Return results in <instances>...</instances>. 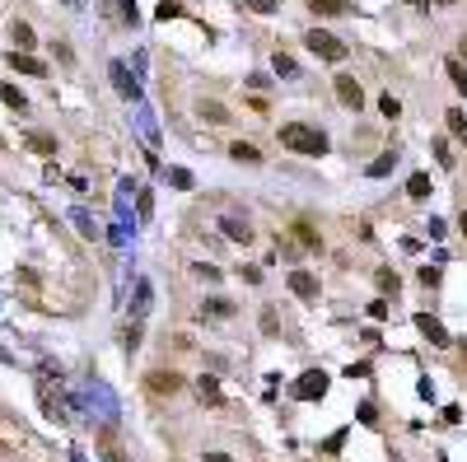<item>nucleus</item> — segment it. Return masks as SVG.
<instances>
[{"instance_id":"1","label":"nucleus","mask_w":467,"mask_h":462,"mask_svg":"<svg viewBox=\"0 0 467 462\" xmlns=\"http://www.w3.org/2000/svg\"><path fill=\"white\" fill-rule=\"evenodd\" d=\"M280 145L295 150V154H327V136L318 131V126H304V122L280 126Z\"/></svg>"},{"instance_id":"2","label":"nucleus","mask_w":467,"mask_h":462,"mask_svg":"<svg viewBox=\"0 0 467 462\" xmlns=\"http://www.w3.org/2000/svg\"><path fill=\"white\" fill-rule=\"evenodd\" d=\"M304 47H309L313 56H323V61H346V52H351V47L337 38V33H327V29L304 33Z\"/></svg>"},{"instance_id":"3","label":"nucleus","mask_w":467,"mask_h":462,"mask_svg":"<svg viewBox=\"0 0 467 462\" xmlns=\"http://www.w3.org/2000/svg\"><path fill=\"white\" fill-rule=\"evenodd\" d=\"M145 387H150L155 397H173V392L183 387V374H173V369H150V374H145Z\"/></svg>"},{"instance_id":"4","label":"nucleus","mask_w":467,"mask_h":462,"mask_svg":"<svg viewBox=\"0 0 467 462\" xmlns=\"http://www.w3.org/2000/svg\"><path fill=\"white\" fill-rule=\"evenodd\" d=\"M290 392H295L299 401H313V397H323V392H327V374H323V369H309V374H304V378H299L295 387H290Z\"/></svg>"},{"instance_id":"5","label":"nucleus","mask_w":467,"mask_h":462,"mask_svg":"<svg viewBox=\"0 0 467 462\" xmlns=\"http://www.w3.org/2000/svg\"><path fill=\"white\" fill-rule=\"evenodd\" d=\"M337 98H342V103H346L351 112L365 108V93H360V84H355L351 75H337Z\"/></svg>"},{"instance_id":"6","label":"nucleus","mask_w":467,"mask_h":462,"mask_svg":"<svg viewBox=\"0 0 467 462\" xmlns=\"http://www.w3.org/2000/svg\"><path fill=\"white\" fill-rule=\"evenodd\" d=\"M290 294H299V299H318V276H313V271H290Z\"/></svg>"},{"instance_id":"7","label":"nucleus","mask_w":467,"mask_h":462,"mask_svg":"<svg viewBox=\"0 0 467 462\" xmlns=\"http://www.w3.org/2000/svg\"><path fill=\"white\" fill-rule=\"evenodd\" d=\"M416 327H420V337L430 341V346H449V332H444L430 313H416Z\"/></svg>"},{"instance_id":"8","label":"nucleus","mask_w":467,"mask_h":462,"mask_svg":"<svg viewBox=\"0 0 467 462\" xmlns=\"http://www.w3.org/2000/svg\"><path fill=\"white\" fill-rule=\"evenodd\" d=\"M10 70H19V75H47V66L38 61V56H29V52H10Z\"/></svg>"},{"instance_id":"9","label":"nucleus","mask_w":467,"mask_h":462,"mask_svg":"<svg viewBox=\"0 0 467 462\" xmlns=\"http://www.w3.org/2000/svg\"><path fill=\"white\" fill-rule=\"evenodd\" d=\"M108 75H112V84H117V93H122V98H136V79L126 75V66H122V61H112Z\"/></svg>"},{"instance_id":"10","label":"nucleus","mask_w":467,"mask_h":462,"mask_svg":"<svg viewBox=\"0 0 467 462\" xmlns=\"http://www.w3.org/2000/svg\"><path fill=\"white\" fill-rule=\"evenodd\" d=\"M290 229H295V238H299V243H304V247H309V252H323V238H318V233L309 229V220H295Z\"/></svg>"},{"instance_id":"11","label":"nucleus","mask_w":467,"mask_h":462,"mask_svg":"<svg viewBox=\"0 0 467 462\" xmlns=\"http://www.w3.org/2000/svg\"><path fill=\"white\" fill-rule=\"evenodd\" d=\"M220 229H224V238H234V243H248L252 229L243 224V220H220Z\"/></svg>"},{"instance_id":"12","label":"nucleus","mask_w":467,"mask_h":462,"mask_svg":"<svg viewBox=\"0 0 467 462\" xmlns=\"http://www.w3.org/2000/svg\"><path fill=\"white\" fill-rule=\"evenodd\" d=\"M229 154L238 159V164H257V159H262V150H257V145H248V140H234Z\"/></svg>"},{"instance_id":"13","label":"nucleus","mask_w":467,"mask_h":462,"mask_svg":"<svg viewBox=\"0 0 467 462\" xmlns=\"http://www.w3.org/2000/svg\"><path fill=\"white\" fill-rule=\"evenodd\" d=\"M406 197H411V201H425V197H430V173H411V183H406Z\"/></svg>"},{"instance_id":"14","label":"nucleus","mask_w":467,"mask_h":462,"mask_svg":"<svg viewBox=\"0 0 467 462\" xmlns=\"http://www.w3.org/2000/svg\"><path fill=\"white\" fill-rule=\"evenodd\" d=\"M98 453H103V462H131L122 448H117V439H112V434H103V439H98Z\"/></svg>"},{"instance_id":"15","label":"nucleus","mask_w":467,"mask_h":462,"mask_svg":"<svg viewBox=\"0 0 467 462\" xmlns=\"http://www.w3.org/2000/svg\"><path fill=\"white\" fill-rule=\"evenodd\" d=\"M0 98H5V108H15V112H29V98L15 89V84H0Z\"/></svg>"},{"instance_id":"16","label":"nucleus","mask_w":467,"mask_h":462,"mask_svg":"<svg viewBox=\"0 0 467 462\" xmlns=\"http://www.w3.org/2000/svg\"><path fill=\"white\" fill-rule=\"evenodd\" d=\"M374 280H378V290H383V294H397V285H402L392 266H378V271H374Z\"/></svg>"},{"instance_id":"17","label":"nucleus","mask_w":467,"mask_h":462,"mask_svg":"<svg viewBox=\"0 0 467 462\" xmlns=\"http://www.w3.org/2000/svg\"><path fill=\"white\" fill-rule=\"evenodd\" d=\"M309 5H313V15H346L351 10L346 0H309Z\"/></svg>"},{"instance_id":"18","label":"nucleus","mask_w":467,"mask_h":462,"mask_svg":"<svg viewBox=\"0 0 467 462\" xmlns=\"http://www.w3.org/2000/svg\"><path fill=\"white\" fill-rule=\"evenodd\" d=\"M10 38H15V47H19V52H29V47L38 43V38H33V29H29V24H15V29H10Z\"/></svg>"},{"instance_id":"19","label":"nucleus","mask_w":467,"mask_h":462,"mask_svg":"<svg viewBox=\"0 0 467 462\" xmlns=\"http://www.w3.org/2000/svg\"><path fill=\"white\" fill-rule=\"evenodd\" d=\"M197 392H201V401H210V406H220V383H215V378H210V374H206L201 383H197Z\"/></svg>"},{"instance_id":"20","label":"nucleus","mask_w":467,"mask_h":462,"mask_svg":"<svg viewBox=\"0 0 467 462\" xmlns=\"http://www.w3.org/2000/svg\"><path fill=\"white\" fill-rule=\"evenodd\" d=\"M392 164H397V150H388V154H378V159H374V164H369V178H383V173H388Z\"/></svg>"},{"instance_id":"21","label":"nucleus","mask_w":467,"mask_h":462,"mask_svg":"<svg viewBox=\"0 0 467 462\" xmlns=\"http://www.w3.org/2000/svg\"><path fill=\"white\" fill-rule=\"evenodd\" d=\"M378 112H383L388 122H397V117H402V103H397L392 93H383V98H378Z\"/></svg>"},{"instance_id":"22","label":"nucleus","mask_w":467,"mask_h":462,"mask_svg":"<svg viewBox=\"0 0 467 462\" xmlns=\"http://www.w3.org/2000/svg\"><path fill=\"white\" fill-rule=\"evenodd\" d=\"M43 416H47V420H66V411H61V401L52 397V392H43Z\"/></svg>"},{"instance_id":"23","label":"nucleus","mask_w":467,"mask_h":462,"mask_svg":"<svg viewBox=\"0 0 467 462\" xmlns=\"http://www.w3.org/2000/svg\"><path fill=\"white\" fill-rule=\"evenodd\" d=\"M444 70H449L453 89H463V93H467V70H463V61H449V66H444Z\"/></svg>"},{"instance_id":"24","label":"nucleus","mask_w":467,"mask_h":462,"mask_svg":"<svg viewBox=\"0 0 467 462\" xmlns=\"http://www.w3.org/2000/svg\"><path fill=\"white\" fill-rule=\"evenodd\" d=\"M430 150H435V159L444 164V169H453V150H449V140H435Z\"/></svg>"},{"instance_id":"25","label":"nucleus","mask_w":467,"mask_h":462,"mask_svg":"<svg viewBox=\"0 0 467 462\" xmlns=\"http://www.w3.org/2000/svg\"><path fill=\"white\" fill-rule=\"evenodd\" d=\"M29 145H33V154H52L56 150V140L52 136H29Z\"/></svg>"},{"instance_id":"26","label":"nucleus","mask_w":467,"mask_h":462,"mask_svg":"<svg viewBox=\"0 0 467 462\" xmlns=\"http://www.w3.org/2000/svg\"><path fill=\"white\" fill-rule=\"evenodd\" d=\"M201 117H206V122H229V112L220 108V103H206V108H201Z\"/></svg>"},{"instance_id":"27","label":"nucleus","mask_w":467,"mask_h":462,"mask_svg":"<svg viewBox=\"0 0 467 462\" xmlns=\"http://www.w3.org/2000/svg\"><path fill=\"white\" fill-rule=\"evenodd\" d=\"M252 15H276V0H243Z\"/></svg>"},{"instance_id":"28","label":"nucleus","mask_w":467,"mask_h":462,"mask_svg":"<svg viewBox=\"0 0 467 462\" xmlns=\"http://www.w3.org/2000/svg\"><path fill=\"white\" fill-rule=\"evenodd\" d=\"M206 313H215V318H229L234 304H224V299H210V304H206Z\"/></svg>"},{"instance_id":"29","label":"nucleus","mask_w":467,"mask_h":462,"mask_svg":"<svg viewBox=\"0 0 467 462\" xmlns=\"http://www.w3.org/2000/svg\"><path fill=\"white\" fill-rule=\"evenodd\" d=\"M449 131L453 136H467V117L463 112H449Z\"/></svg>"},{"instance_id":"30","label":"nucleus","mask_w":467,"mask_h":462,"mask_svg":"<svg viewBox=\"0 0 467 462\" xmlns=\"http://www.w3.org/2000/svg\"><path fill=\"white\" fill-rule=\"evenodd\" d=\"M369 318H374V323H383V318H388V299H374V304H369Z\"/></svg>"},{"instance_id":"31","label":"nucleus","mask_w":467,"mask_h":462,"mask_svg":"<svg viewBox=\"0 0 467 462\" xmlns=\"http://www.w3.org/2000/svg\"><path fill=\"white\" fill-rule=\"evenodd\" d=\"M126 351H136V346H140V323H131V327H126Z\"/></svg>"},{"instance_id":"32","label":"nucleus","mask_w":467,"mask_h":462,"mask_svg":"<svg viewBox=\"0 0 467 462\" xmlns=\"http://www.w3.org/2000/svg\"><path fill=\"white\" fill-rule=\"evenodd\" d=\"M117 10H122L126 24H136V0H117Z\"/></svg>"},{"instance_id":"33","label":"nucleus","mask_w":467,"mask_h":462,"mask_svg":"<svg viewBox=\"0 0 467 462\" xmlns=\"http://www.w3.org/2000/svg\"><path fill=\"white\" fill-rule=\"evenodd\" d=\"M276 70H280V75H295V61H290L285 52H276Z\"/></svg>"},{"instance_id":"34","label":"nucleus","mask_w":467,"mask_h":462,"mask_svg":"<svg viewBox=\"0 0 467 462\" xmlns=\"http://www.w3.org/2000/svg\"><path fill=\"white\" fill-rule=\"evenodd\" d=\"M346 374H351V378H369V360H355Z\"/></svg>"},{"instance_id":"35","label":"nucleus","mask_w":467,"mask_h":462,"mask_svg":"<svg viewBox=\"0 0 467 462\" xmlns=\"http://www.w3.org/2000/svg\"><path fill=\"white\" fill-rule=\"evenodd\" d=\"M169 178H173V187H192V173H187V169H173Z\"/></svg>"},{"instance_id":"36","label":"nucleus","mask_w":467,"mask_h":462,"mask_svg":"<svg viewBox=\"0 0 467 462\" xmlns=\"http://www.w3.org/2000/svg\"><path fill=\"white\" fill-rule=\"evenodd\" d=\"M262 332H266V337H276V313H271V308L262 313Z\"/></svg>"},{"instance_id":"37","label":"nucleus","mask_w":467,"mask_h":462,"mask_svg":"<svg viewBox=\"0 0 467 462\" xmlns=\"http://www.w3.org/2000/svg\"><path fill=\"white\" fill-rule=\"evenodd\" d=\"M206 462H234L229 453H220V448H210V453H206Z\"/></svg>"},{"instance_id":"38","label":"nucleus","mask_w":467,"mask_h":462,"mask_svg":"<svg viewBox=\"0 0 467 462\" xmlns=\"http://www.w3.org/2000/svg\"><path fill=\"white\" fill-rule=\"evenodd\" d=\"M458 229H463V238H467V210H463V215H458Z\"/></svg>"},{"instance_id":"39","label":"nucleus","mask_w":467,"mask_h":462,"mask_svg":"<svg viewBox=\"0 0 467 462\" xmlns=\"http://www.w3.org/2000/svg\"><path fill=\"white\" fill-rule=\"evenodd\" d=\"M439 5H453V0H439Z\"/></svg>"},{"instance_id":"40","label":"nucleus","mask_w":467,"mask_h":462,"mask_svg":"<svg viewBox=\"0 0 467 462\" xmlns=\"http://www.w3.org/2000/svg\"><path fill=\"white\" fill-rule=\"evenodd\" d=\"M416 5H420V0H416Z\"/></svg>"}]
</instances>
